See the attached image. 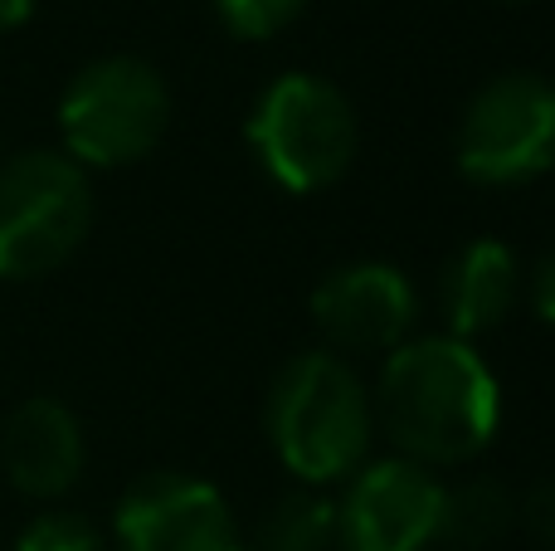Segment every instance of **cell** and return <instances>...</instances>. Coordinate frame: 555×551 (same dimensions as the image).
<instances>
[{
  "instance_id": "1",
  "label": "cell",
  "mask_w": 555,
  "mask_h": 551,
  "mask_svg": "<svg viewBox=\"0 0 555 551\" xmlns=\"http://www.w3.org/2000/svg\"><path fill=\"white\" fill-rule=\"evenodd\" d=\"M371 410L375 430L400 459L424 469H459L488 454L498 439L502 386L473 342L429 332L400 342L385 357Z\"/></svg>"
},
{
  "instance_id": "2",
  "label": "cell",
  "mask_w": 555,
  "mask_h": 551,
  "mask_svg": "<svg viewBox=\"0 0 555 551\" xmlns=\"http://www.w3.org/2000/svg\"><path fill=\"white\" fill-rule=\"evenodd\" d=\"M263 430L278 464L302 488L346 484L375 445L371 390L361 371L336 351H297L278 367L269 386Z\"/></svg>"
},
{
  "instance_id": "3",
  "label": "cell",
  "mask_w": 555,
  "mask_h": 551,
  "mask_svg": "<svg viewBox=\"0 0 555 551\" xmlns=\"http://www.w3.org/2000/svg\"><path fill=\"white\" fill-rule=\"evenodd\" d=\"M249 152L259 171L287 195H317L336 185L356 162L361 123L332 78L293 68L278 74L249 107Z\"/></svg>"
},
{
  "instance_id": "4",
  "label": "cell",
  "mask_w": 555,
  "mask_h": 551,
  "mask_svg": "<svg viewBox=\"0 0 555 551\" xmlns=\"http://www.w3.org/2000/svg\"><path fill=\"white\" fill-rule=\"evenodd\" d=\"M171 88L162 68L137 54H103L83 64L59 93V152L83 171H122L166 142Z\"/></svg>"
},
{
  "instance_id": "5",
  "label": "cell",
  "mask_w": 555,
  "mask_h": 551,
  "mask_svg": "<svg viewBox=\"0 0 555 551\" xmlns=\"http://www.w3.org/2000/svg\"><path fill=\"white\" fill-rule=\"evenodd\" d=\"M93 230V181L59 146L0 162V283L59 273Z\"/></svg>"
},
{
  "instance_id": "6",
  "label": "cell",
  "mask_w": 555,
  "mask_h": 551,
  "mask_svg": "<svg viewBox=\"0 0 555 551\" xmlns=\"http://www.w3.org/2000/svg\"><path fill=\"white\" fill-rule=\"evenodd\" d=\"M463 181L482 191L531 185L555 166V84L546 74L512 68L468 98L453 132Z\"/></svg>"
},
{
  "instance_id": "7",
  "label": "cell",
  "mask_w": 555,
  "mask_h": 551,
  "mask_svg": "<svg viewBox=\"0 0 555 551\" xmlns=\"http://www.w3.org/2000/svg\"><path fill=\"white\" fill-rule=\"evenodd\" d=\"M113 551H249L230 498L185 469L132 478L113 508Z\"/></svg>"
},
{
  "instance_id": "8",
  "label": "cell",
  "mask_w": 555,
  "mask_h": 551,
  "mask_svg": "<svg viewBox=\"0 0 555 551\" xmlns=\"http://www.w3.org/2000/svg\"><path fill=\"white\" fill-rule=\"evenodd\" d=\"M443 478L424 464L390 454L365 459L336 498L341 551H429L439 547Z\"/></svg>"
},
{
  "instance_id": "9",
  "label": "cell",
  "mask_w": 555,
  "mask_h": 551,
  "mask_svg": "<svg viewBox=\"0 0 555 551\" xmlns=\"http://www.w3.org/2000/svg\"><path fill=\"white\" fill-rule=\"evenodd\" d=\"M312 322L336 357H390L420 322V289L390 259H356L312 289Z\"/></svg>"
},
{
  "instance_id": "10",
  "label": "cell",
  "mask_w": 555,
  "mask_h": 551,
  "mask_svg": "<svg viewBox=\"0 0 555 551\" xmlns=\"http://www.w3.org/2000/svg\"><path fill=\"white\" fill-rule=\"evenodd\" d=\"M88 464V439L78 415L54 396H29L0 425V474L35 503L74 494Z\"/></svg>"
},
{
  "instance_id": "11",
  "label": "cell",
  "mask_w": 555,
  "mask_h": 551,
  "mask_svg": "<svg viewBox=\"0 0 555 551\" xmlns=\"http://www.w3.org/2000/svg\"><path fill=\"white\" fill-rule=\"evenodd\" d=\"M521 303V264L502 240H468L439 269L443 332L459 342H478L498 332Z\"/></svg>"
},
{
  "instance_id": "12",
  "label": "cell",
  "mask_w": 555,
  "mask_h": 551,
  "mask_svg": "<svg viewBox=\"0 0 555 551\" xmlns=\"http://www.w3.org/2000/svg\"><path fill=\"white\" fill-rule=\"evenodd\" d=\"M521 503L502 478H463V484L443 488V517H439V542L453 551H488L512 533Z\"/></svg>"
},
{
  "instance_id": "13",
  "label": "cell",
  "mask_w": 555,
  "mask_h": 551,
  "mask_svg": "<svg viewBox=\"0 0 555 551\" xmlns=\"http://www.w3.org/2000/svg\"><path fill=\"white\" fill-rule=\"evenodd\" d=\"M244 542L249 551H332L336 498H326V488H293V494L273 498L254 537H244Z\"/></svg>"
},
{
  "instance_id": "14",
  "label": "cell",
  "mask_w": 555,
  "mask_h": 551,
  "mask_svg": "<svg viewBox=\"0 0 555 551\" xmlns=\"http://www.w3.org/2000/svg\"><path fill=\"white\" fill-rule=\"evenodd\" d=\"M15 551H113V542L98 533V523L59 508V513L29 517L25 533L15 537Z\"/></svg>"
},
{
  "instance_id": "15",
  "label": "cell",
  "mask_w": 555,
  "mask_h": 551,
  "mask_svg": "<svg viewBox=\"0 0 555 551\" xmlns=\"http://www.w3.org/2000/svg\"><path fill=\"white\" fill-rule=\"evenodd\" d=\"M307 10V0H215V15L234 39H273Z\"/></svg>"
},
{
  "instance_id": "16",
  "label": "cell",
  "mask_w": 555,
  "mask_h": 551,
  "mask_svg": "<svg viewBox=\"0 0 555 551\" xmlns=\"http://www.w3.org/2000/svg\"><path fill=\"white\" fill-rule=\"evenodd\" d=\"M521 293H527L531 312H537L546 328H555V249H546L531 264V273L521 279Z\"/></svg>"
},
{
  "instance_id": "17",
  "label": "cell",
  "mask_w": 555,
  "mask_h": 551,
  "mask_svg": "<svg viewBox=\"0 0 555 551\" xmlns=\"http://www.w3.org/2000/svg\"><path fill=\"white\" fill-rule=\"evenodd\" d=\"M527 523H531V533H537V542L555 551V478H546V484L527 498Z\"/></svg>"
},
{
  "instance_id": "18",
  "label": "cell",
  "mask_w": 555,
  "mask_h": 551,
  "mask_svg": "<svg viewBox=\"0 0 555 551\" xmlns=\"http://www.w3.org/2000/svg\"><path fill=\"white\" fill-rule=\"evenodd\" d=\"M39 0H0V35H10V29H20L29 15H35Z\"/></svg>"
}]
</instances>
